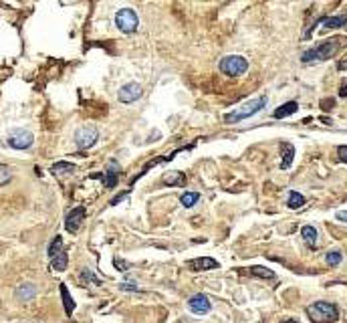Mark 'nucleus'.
Returning a JSON list of instances; mask_svg holds the SVG:
<instances>
[{
  "label": "nucleus",
  "mask_w": 347,
  "mask_h": 323,
  "mask_svg": "<svg viewBox=\"0 0 347 323\" xmlns=\"http://www.w3.org/2000/svg\"><path fill=\"white\" fill-rule=\"evenodd\" d=\"M198 200H200V194H198V192H184V194L180 196V202H182V206H186V208L196 206Z\"/></svg>",
  "instance_id": "24"
},
{
  "label": "nucleus",
  "mask_w": 347,
  "mask_h": 323,
  "mask_svg": "<svg viewBox=\"0 0 347 323\" xmlns=\"http://www.w3.org/2000/svg\"><path fill=\"white\" fill-rule=\"evenodd\" d=\"M192 271H212V268H218V260L212 256H198L186 262Z\"/></svg>",
  "instance_id": "12"
},
{
  "label": "nucleus",
  "mask_w": 347,
  "mask_h": 323,
  "mask_svg": "<svg viewBox=\"0 0 347 323\" xmlns=\"http://www.w3.org/2000/svg\"><path fill=\"white\" fill-rule=\"evenodd\" d=\"M303 204H305V196H303V194L295 192V190H291V192H289V200H287V206H289V208L297 210V208H301Z\"/></svg>",
  "instance_id": "22"
},
{
  "label": "nucleus",
  "mask_w": 347,
  "mask_h": 323,
  "mask_svg": "<svg viewBox=\"0 0 347 323\" xmlns=\"http://www.w3.org/2000/svg\"><path fill=\"white\" fill-rule=\"evenodd\" d=\"M99 140V132L95 126H83L75 132V144L79 150H89L91 146H95Z\"/></svg>",
  "instance_id": "6"
},
{
  "label": "nucleus",
  "mask_w": 347,
  "mask_h": 323,
  "mask_svg": "<svg viewBox=\"0 0 347 323\" xmlns=\"http://www.w3.org/2000/svg\"><path fill=\"white\" fill-rule=\"evenodd\" d=\"M8 146L12 150H28L34 142V136L28 132V130H12L8 134Z\"/></svg>",
  "instance_id": "7"
},
{
  "label": "nucleus",
  "mask_w": 347,
  "mask_h": 323,
  "mask_svg": "<svg viewBox=\"0 0 347 323\" xmlns=\"http://www.w3.org/2000/svg\"><path fill=\"white\" fill-rule=\"evenodd\" d=\"M10 180H12V172H10V168H8V166H2V164H0V186L8 184Z\"/></svg>",
  "instance_id": "27"
},
{
  "label": "nucleus",
  "mask_w": 347,
  "mask_h": 323,
  "mask_svg": "<svg viewBox=\"0 0 347 323\" xmlns=\"http://www.w3.org/2000/svg\"><path fill=\"white\" fill-rule=\"evenodd\" d=\"M301 236H303V240H305L309 246H315V244H317V236H319V232H317L315 226L307 224V226L301 228Z\"/></svg>",
  "instance_id": "18"
},
{
  "label": "nucleus",
  "mask_w": 347,
  "mask_h": 323,
  "mask_svg": "<svg viewBox=\"0 0 347 323\" xmlns=\"http://www.w3.org/2000/svg\"><path fill=\"white\" fill-rule=\"evenodd\" d=\"M345 44H347V40H345V38H339V36L329 38V40H323V42H319L317 46H313V48L305 50L303 55H301V61H303V63L327 61V59L335 57V52H337L341 46H345Z\"/></svg>",
  "instance_id": "1"
},
{
  "label": "nucleus",
  "mask_w": 347,
  "mask_h": 323,
  "mask_svg": "<svg viewBox=\"0 0 347 323\" xmlns=\"http://www.w3.org/2000/svg\"><path fill=\"white\" fill-rule=\"evenodd\" d=\"M121 289H123V291H139V287H135L133 283H123Z\"/></svg>",
  "instance_id": "30"
},
{
  "label": "nucleus",
  "mask_w": 347,
  "mask_h": 323,
  "mask_svg": "<svg viewBox=\"0 0 347 323\" xmlns=\"http://www.w3.org/2000/svg\"><path fill=\"white\" fill-rule=\"evenodd\" d=\"M115 24H117V28H119L121 32L131 34V32L137 30L139 18H137V14H135L133 8H121V10H117V14H115Z\"/></svg>",
  "instance_id": "5"
},
{
  "label": "nucleus",
  "mask_w": 347,
  "mask_h": 323,
  "mask_svg": "<svg viewBox=\"0 0 347 323\" xmlns=\"http://www.w3.org/2000/svg\"><path fill=\"white\" fill-rule=\"evenodd\" d=\"M265 105H267V95H261V97H257V99L246 101V103L240 107V110H236V112H232V114H228V116L224 118V124H238V122H242V120H249V118H253L255 114H259Z\"/></svg>",
  "instance_id": "3"
},
{
  "label": "nucleus",
  "mask_w": 347,
  "mask_h": 323,
  "mask_svg": "<svg viewBox=\"0 0 347 323\" xmlns=\"http://www.w3.org/2000/svg\"><path fill=\"white\" fill-rule=\"evenodd\" d=\"M297 110H299V103H297V101H287V103H283L281 107H277L275 114H273V118H275V120H285V118L293 116Z\"/></svg>",
  "instance_id": "13"
},
{
  "label": "nucleus",
  "mask_w": 347,
  "mask_h": 323,
  "mask_svg": "<svg viewBox=\"0 0 347 323\" xmlns=\"http://www.w3.org/2000/svg\"><path fill=\"white\" fill-rule=\"evenodd\" d=\"M281 323H299V321H297V319H283Z\"/></svg>",
  "instance_id": "34"
},
{
  "label": "nucleus",
  "mask_w": 347,
  "mask_h": 323,
  "mask_svg": "<svg viewBox=\"0 0 347 323\" xmlns=\"http://www.w3.org/2000/svg\"><path fill=\"white\" fill-rule=\"evenodd\" d=\"M337 69H341V71H343V69H347V57H345V59H341V61L337 63Z\"/></svg>",
  "instance_id": "33"
},
{
  "label": "nucleus",
  "mask_w": 347,
  "mask_h": 323,
  "mask_svg": "<svg viewBox=\"0 0 347 323\" xmlns=\"http://www.w3.org/2000/svg\"><path fill=\"white\" fill-rule=\"evenodd\" d=\"M14 295H16L18 301H24V303H26V301H30V299L36 297V287H34L32 283H22V285L16 289Z\"/></svg>",
  "instance_id": "14"
},
{
  "label": "nucleus",
  "mask_w": 347,
  "mask_h": 323,
  "mask_svg": "<svg viewBox=\"0 0 347 323\" xmlns=\"http://www.w3.org/2000/svg\"><path fill=\"white\" fill-rule=\"evenodd\" d=\"M85 214H87L85 206H77V208H73V210L67 214V218H65V228H67L71 234H77V232H79V228H81V224H83V220H85Z\"/></svg>",
  "instance_id": "8"
},
{
  "label": "nucleus",
  "mask_w": 347,
  "mask_h": 323,
  "mask_svg": "<svg viewBox=\"0 0 347 323\" xmlns=\"http://www.w3.org/2000/svg\"><path fill=\"white\" fill-rule=\"evenodd\" d=\"M339 97H347V81L341 83V87H339Z\"/></svg>",
  "instance_id": "31"
},
{
  "label": "nucleus",
  "mask_w": 347,
  "mask_h": 323,
  "mask_svg": "<svg viewBox=\"0 0 347 323\" xmlns=\"http://www.w3.org/2000/svg\"><path fill=\"white\" fill-rule=\"evenodd\" d=\"M119 172H121L119 164H117L115 160H111L105 174H95V176H91V178H101L103 184H105V188H115V186H117V180H119Z\"/></svg>",
  "instance_id": "11"
},
{
  "label": "nucleus",
  "mask_w": 347,
  "mask_h": 323,
  "mask_svg": "<svg viewBox=\"0 0 347 323\" xmlns=\"http://www.w3.org/2000/svg\"><path fill=\"white\" fill-rule=\"evenodd\" d=\"M162 182L166 186H184L186 184V176L182 172H168V174H164Z\"/></svg>",
  "instance_id": "15"
},
{
  "label": "nucleus",
  "mask_w": 347,
  "mask_h": 323,
  "mask_svg": "<svg viewBox=\"0 0 347 323\" xmlns=\"http://www.w3.org/2000/svg\"><path fill=\"white\" fill-rule=\"evenodd\" d=\"M249 273L255 277H261V279H275V271H271L267 266H251Z\"/></svg>",
  "instance_id": "25"
},
{
  "label": "nucleus",
  "mask_w": 347,
  "mask_h": 323,
  "mask_svg": "<svg viewBox=\"0 0 347 323\" xmlns=\"http://www.w3.org/2000/svg\"><path fill=\"white\" fill-rule=\"evenodd\" d=\"M321 20H323V26L325 28H339V26H345L347 24V14L327 16V18H321Z\"/></svg>",
  "instance_id": "20"
},
{
  "label": "nucleus",
  "mask_w": 347,
  "mask_h": 323,
  "mask_svg": "<svg viewBox=\"0 0 347 323\" xmlns=\"http://www.w3.org/2000/svg\"><path fill=\"white\" fill-rule=\"evenodd\" d=\"M307 315L313 323H333L339 319V309L335 303L329 301H317L307 307Z\"/></svg>",
  "instance_id": "2"
},
{
  "label": "nucleus",
  "mask_w": 347,
  "mask_h": 323,
  "mask_svg": "<svg viewBox=\"0 0 347 323\" xmlns=\"http://www.w3.org/2000/svg\"><path fill=\"white\" fill-rule=\"evenodd\" d=\"M67 264H69V254L65 250H61L57 256L51 258V268H53V271H65Z\"/></svg>",
  "instance_id": "17"
},
{
  "label": "nucleus",
  "mask_w": 347,
  "mask_h": 323,
  "mask_svg": "<svg viewBox=\"0 0 347 323\" xmlns=\"http://www.w3.org/2000/svg\"><path fill=\"white\" fill-rule=\"evenodd\" d=\"M335 218L347 224V210H341V212H337V214H335Z\"/></svg>",
  "instance_id": "29"
},
{
  "label": "nucleus",
  "mask_w": 347,
  "mask_h": 323,
  "mask_svg": "<svg viewBox=\"0 0 347 323\" xmlns=\"http://www.w3.org/2000/svg\"><path fill=\"white\" fill-rule=\"evenodd\" d=\"M59 291H61V297H63V305H65V313L67 315H73V311H75V301H73V297H71V293H69V289H67V285H59Z\"/></svg>",
  "instance_id": "16"
},
{
  "label": "nucleus",
  "mask_w": 347,
  "mask_h": 323,
  "mask_svg": "<svg viewBox=\"0 0 347 323\" xmlns=\"http://www.w3.org/2000/svg\"><path fill=\"white\" fill-rule=\"evenodd\" d=\"M218 69L220 73H224L226 77H240L249 71V61L240 55H228L224 59H220L218 63Z\"/></svg>",
  "instance_id": "4"
},
{
  "label": "nucleus",
  "mask_w": 347,
  "mask_h": 323,
  "mask_svg": "<svg viewBox=\"0 0 347 323\" xmlns=\"http://www.w3.org/2000/svg\"><path fill=\"white\" fill-rule=\"evenodd\" d=\"M321 107H323V110H331V107H333V99H325L321 103Z\"/></svg>",
  "instance_id": "32"
},
{
  "label": "nucleus",
  "mask_w": 347,
  "mask_h": 323,
  "mask_svg": "<svg viewBox=\"0 0 347 323\" xmlns=\"http://www.w3.org/2000/svg\"><path fill=\"white\" fill-rule=\"evenodd\" d=\"M61 250H63V236H55V238L51 240V244H48V248H46V254H48V258H53V256H57Z\"/></svg>",
  "instance_id": "23"
},
{
  "label": "nucleus",
  "mask_w": 347,
  "mask_h": 323,
  "mask_svg": "<svg viewBox=\"0 0 347 323\" xmlns=\"http://www.w3.org/2000/svg\"><path fill=\"white\" fill-rule=\"evenodd\" d=\"M188 307H190V311L196 313V315H206V313L212 309V303H210V299H208L206 295L196 293V295H192V297L188 299Z\"/></svg>",
  "instance_id": "10"
},
{
  "label": "nucleus",
  "mask_w": 347,
  "mask_h": 323,
  "mask_svg": "<svg viewBox=\"0 0 347 323\" xmlns=\"http://www.w3.org/2000/svg\"><path fill=\"white\" fill-rule=\"evenodd\" d=\"M337 154H339V160L347 164V146H339L337 148Z\"/></svg>",
  "instance_id": "28"
},
{
  "label": "nucleus",
  "mask_w": 347,
  "mask_h": 323,
  "mask_svg": "<svg viewBox=\"0 0 347 323\" xmlns=\"http://www.w3.org/2000/svg\"><path fill=\"white\" fill-rule=\"evenodd\" d=\"M141 95H143V87H141L139 83H135V81L123 85V87L117 91V99H119L121 103H135Z\"/></svg>",
  "instance_id": "9"
},
{
  "label": "nucleus",
  "mask_w": 347,
  "mask_h": 323,
  "mask_svg": "<svg viewBox=\"0 0 347 323\" xmlns=\"http://www.w3.org/2000/svg\"><path fill=\"white\" fill-rule=\"evenodd\" d=\"M293 158H295V148L291 144H283V162H281V168L289 170L293 164Z\"/></svg>",
  "instance_id": "19"
},
{
  "label": "nucleus",
  "mask_w": 347,
  "mask_h": 323,
  "mask_svg": "<svg viewBox=\"0 0 347 323\" xmlns=\"http://www.w3.org/2000/svg\"><path fill=\"white\" fill-rule=\"evenodd\" d=\"M341 258H343V254H341L339 250H329V252L325 254V262H327V264H331V266L339 264V262H341Z\"/></svg>",
  "instance_id": "26"
},
{
  "label": "nucleus",
  "mask_w": 347,
  "mask_h": 323,
  "mask_svg": "<svg viewBox=\"0 0 347 323\" xmlns=\"http://www.w3.org/2000/svg\"><path fill=\"white\" fill-rule=\"evenodd\" d=\"M51 172L55 176H63V174H71L75 172V166L71 164V162H57V164L51 166Z\"/></svg>",
  "instance_id": "21"
}]
</instances>
